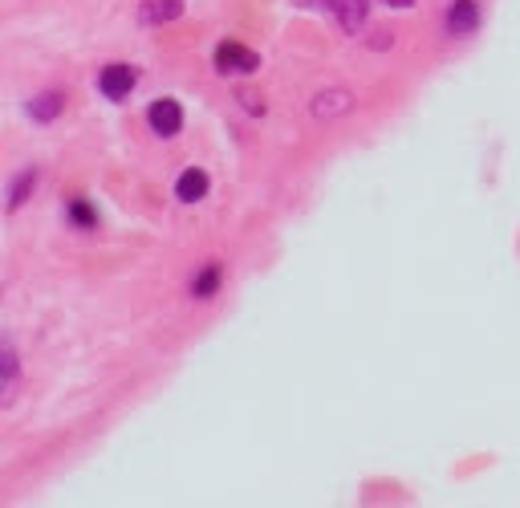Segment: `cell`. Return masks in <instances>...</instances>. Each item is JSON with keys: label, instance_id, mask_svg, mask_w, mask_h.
<instances>
[{"label": "cell", "instance_id": "6", "mask_svg": "<svg viewBox=\"0 0 520 508\" xmlns=\"http://www.w3.org/2000/svg\"><path fill=\"white\" fill-rule=\"evenodd\" d=\"M350 106H354V94H350V90H342V86H334V90H321V94L309 102V114H313L317 122H330V118L346 114Z\"/></svg>", "mask_w": 520, "mask_h": 508}, {"label": "cell", "instance_id": "9", "mask_svg": "<svg viewBox=\"0 0 520 508\" xmlns=\"http://www.w3.org/2000/svg\"><path fill=\"white\" fill-rule=\"evenodd\" d=\"M37 183H41V171L37 167H25V171H17L13 175V183H9V212H17V208H25L29 204V196L37 192Z\"/></svg>", "mask_w": 520, "mask_h": 508}, {"label": "cell", "instance_id": "7", "mask_svg": "<svg viewBox=\"0 0 520 508\" xmlns=\"http://www.w3.org/2000/svg\"><path fill=\"white\" fill-rule=\"evenodd\" d=\"M208 187H212L208 171H200V167H187V171L175 179V200H179V204H200V200L208 196Z\"/></svg>", "mask_w": 520, "mask_h": 508}, {"label": "cell", "instance_id": "13", "mask_svg": "<svg viewBox=\"0 0 520 508\" xmlns=\"http://www.w3.org/2000/svg\"><path fill=\"white\" fill-rule=\"evenodd\" d=\"M17 378H21V358H17V350L5 342V346H0V391L17 387Z\"/></svg>", "mask_w": 520, "mask_h": 508}, {"label": "cell", "instance_id": "3", "mask_svg": "<svg viewBox=\"0 0 520 508\" xmlns=\"http://www.w3.org/2000/svg\"><path fill=\"white\" fill-rule=\"evenodd\" d=\"M147 126H151L159 139H175L183 131V106L175 98H155L147 106Z\"/></svg>", "mask_w": 520, "mask_h": 508}, {"label": "cell", "instance_id": "1", "mask_svg": "<svg viewBox=\"0 0 520 508\" xmlns=\"http://www.w3.org/2000/svg\"><path fill=\"white\" fill-rule=\"evenodd\" d=\"M212 66L224 78H232V74H256L260 70V53L248 49V45H240V41H220L216 53H212Z\"/></svg>", "mask_w": 520, "mask_h": 508}, {"label": "cell", "instance_id": "5", "mask_svg": "<svg viewBox=\"0 0 520 508\" xmlns=\"http://www.w3.org/2000/svg\"><path fill=\"white\" fill-rule=\"evenodd\" d=\"M321 5L334 13L342 33H362L366 21H370V0H321Z\"/></svg>", "mask_w": 520, "mask_h": 508}, {"label": "cell", "instance_id": "2", "mask_svg": "<svg viewBox=\"0 0 520 508\" xmlns=\"http://www.w3.org/2000/svg\"><path fill=\"white\" fill-rule=\"evenodd\" d=\"M135 86H139V70L126 66V61H110V66H102V74H98V90L110 102H126Z\"/></svg>", "mask_w": 520, "mask_h": 508}, {"label": "cell", "instance_id": "4", "mask_svg": "<svg viewBox=\"0 0 520 508\" xmlns=\"http://www.w3.org/2000/svg\"><path fill=\"white\" fill-rule=\"evenodd\" d=\"M443 25L451 37H472L480 29V0H451Z\"/></svg>", "mask_w": 520, "mask_h": 508}, {"label": "cell", "instance_id": "10", "mask_svg": "<svg viewBox=\"0 0 520 508\" xmlns=\"http://www.w3.org/2000/svg\"><path fill=\"white\" fill-rule=\"evenodd\" d=\"M220 285H224V265H220V261H208L200 273L191 277V297H195V301H208V297L220 293Z\"/></svg>", "mask_w": 520, "mask_h": 508}, {"label": "cell", "instance_id": "12", "mask_svg": "<svg viewBox=\"0 0 520 508\" xmlns=\"http://www.w3.org/2000/svg\"><path fill=\"white\" fill-rule=\"evenodd\" d=\"M65 220H70L78 232H94L98 228V208L86 196H70L65 200Z\"/></svg>", "mask_w": 520, "mask_h": 508}, {"label": "cell", "instance_id": "8", "mask_svg": "<svg viewBox=\"0 0 520 508\" xmlns=\"http://www.w3.org/2000/svg\"><path fill=\"white\" fill-rule=\"evenodd\" d=\"M187 9V0H143L139 5V25H171Z\"/></svg>", "mask_w": 520, "mask_h": 508}, {"label": "cell", "instance_id": "11", "mask_svg": "<svg viewBox=\"0 0 520 508\" xmlns=\"http://www.w3.org/2000/svg\"><path fill=\"white\" fill-rule=\"evenodd\" d=\"M61 110H65V94L61 90H45V94H37V98L25 102V114L33 122H53Z\"/></svg>", "mask_w": 520, "mask_h": 508}, {"label": "cell", "instance_id": "14", "mask_svg": "<svg viewBox=\"0 0 520 508\" xmlns=\"http://www.w3.org/2000/svg\"><path fill=\"white\" fill-rule=\"evenodd\" d=\"M236 98H240V106H244L248 114H265V102H256V94H248V90H240Z\"/></svg>", "mask_w": 520, "mask_h": 508}, {"label": "cell", "instance_id": "15", "mask_svg": "<svg viewBox=\"0 0 520 508\" xmlns=\"http://www.w3.org/2000/svg\"><path fill=\"white\" fill-rule=\"evenodd\" d=\"M382 5H390V9H411L415 0H382Z\"/></svg>", "mask_w": 520, "mask_h": 508}]
</instances>
